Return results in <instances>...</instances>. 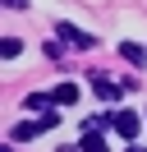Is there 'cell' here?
<instances>
[{
	"label": "cell",
	"instance_id": "9",
	"mask_svg": "<svg viewBox=\"0 0 147 152\" xmlns=\"http://www.w3.org/2000/svg\"><path fill=\"white\" fill-rule=\"evenodd\" d=\"M5 5H9V10H23V5H28V0H5Z\"/></svg>",
	"mask_w": 147,
	"mask_h": 152
},
{
	"label": "cell",
	"instance_id": "6",
	"mask_svg": "<svg viewBox=\"0 0 147 152\" xmlns=\"http://www.w3.org/2000/svg\"><path fill=\"white\" fill-rule=\"evenodd\" d=\"M83 152H106V138L97 129H83Z\"/></svg>",
	"mask_w": 147,
	"mask_h": 152
},
{
	"label": "cell",
	"instance_id": "4",
	"mask_svg": "<svg viewBox=\"0 0 147 152\" xmlns=\"http://www.w3.org/2000/svg\"><path fill=\"white\" fill-rule=\"evenodd\" d=\"M92 88H97V97H106V102H115V97H119V83H110V78H92Z\"/></svg>",
	"mask_w": 147,
	"mask_h": 152
},
{
	"label": "cell",
	"instance_id": "7",
	"mask_svg": "<svg viewBox=\"0 0 147 152\" xmlns=\"http://www.w3.org/2000/svg\"><path fill=\"white\" fill-rule=\"evenodd\" d=\"M55 102H60V106H74V102H78V88H74V83H60V88H55Z\"/></svg>",
	"mask_w": 147,
	"mask_h": 152
},
{
	"label": "cell",
	"instance_id": "5",
	"mask_svg": "<svg viewBox=\"0 0 147 152\" xmlns=\"http://www.w3.org/2000/svg\"><path fill=\"white\" fill-rule=\"evenodd\" d=\"M119 56H124L129 65H143V60H147V51H143V46H133V42H119Z\"/></svg>",
	"mask_w": 147,
	"mask_h": 152
},
{
	"label": "cell",
	"instance_id": "10",
	"mask_svg": "<svg viewBox=\"0 0 147 152\" xmlns=\"http://www.w3.org/2000/svg\"><path fill=\"white\" fill-rule=\"evenodd\" d=\"M129 152H147V148H129Z\"/></svg>",
	"mask_w": 147,
	"mask_h": 152
},
{
	"label": "cell",
	"instance_id": "3",
	"mask_svg": "<svg viewBox=\"0 0 147 152\" xmlns=\"http://www.w3.org/2000/svg\"><path fill=\"white\" fill-rule=\"evenodd\" d=\"M110 124H115V134H124V138H138V115L133 111H110Z\"/></svg>",
	"mask_w": 147,
	"mask_h": 152
},
{
	"label": "cell",
	"instance_id": "2",
	"mask_svg": "<svg viewBox=\"0 0 147 152\" xmlns=\"http://www.w3.org/2000/svg\"><path fill=\"white\" fill-rule=\"evenodd\" d=\"M55 32H60V37H64V46H74V51H87L92 42H97V37H87L83 28H74V23H60Z\"/></svg>",
	"mask_w": 147,
	"mask_h": 152
},
{
	"label": "cell",
	"instance_id": "1",
	"mask_svg": "<svg viewBox=\"0 0 147 152\" xmlns=\"http://www.w3.org/2000/svg\"><path fill=\"white\" fill-rule=\"evenodd\" d=\"M51 124H55V111H46L41 120H23V124L14 129V143H28V138H37V134H41V129H51Z\"/></svg>",
	"mask_w": 147,
	"mask_h": 152
},
{
	"label": "cell",
	"instance_id": "8",
	"mask_svg": "<svg viewBox=\"0 0 147 152\" xmlns=\"http://www.w3.org/2000/svg\"><path fill=\"white\" fill-rule=\"evenodd\" d=\"M18 51H23V42H18V37H5V42H0V56H5V60H14Z\"/></svg>",
	"mask_w": 147,
	"mask_h": 152
}]
</instances>
